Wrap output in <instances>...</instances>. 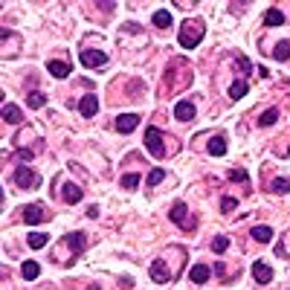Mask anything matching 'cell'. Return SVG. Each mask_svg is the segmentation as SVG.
<instances>
[{
  "instance_id": "1",
  "label": "cell",
  "mask_w": 290,
  "mask_h": 290,
  "mask_svg": "<svg viewBox=\"0 0 290 290\" xmlns=\"http://www.w3.org/2000/svg\"><path fill=\"white\" fill-rule=\"evenodd\" d=\"M12 174H15V183H18L21 189H38V186H41V177L35 174L32 168H26V165H18Z\"/></svg>"
},
{
  "instance_id": "2",
  "label": "cell",
  "mask_w": 290,
  "mask_h": 290,
  "mask_svg": "<svg viewBox=\"0 0 290 290\" xmlns=\"http://www.w3.org/2000/svg\"><path fill=\"white\" fill-rule=\"evenodd\" d=\"M168 215H171V221L180 226V229H186V232L194 229V218H189V209H186V203H183V200H177V203L171 206V212H168Z\"/></svg>"
},
{
  "instance_id": "3",
  "label": "cell",
  "mask_w": 290,
  "mask_h": 290,
  "mask_svg": "<svg viewBox=\"0 0 290 290\" xmlns=\"http://www.w3.org/2000/svg\"><path fill=\"white\" fill-rule=\"evenodd\" d=\"M145 148H148L154 157H165V154H168V151H165V145H162V133L157 128L145 131Z\"/></svg>"
},
{
  "instance_id": "4",
  "label": "cell",
  "mask_w": 290,
  "mask_h": 290,
  "mask_svg": "<svg viewBox=\"0 0 290 290\" xmlns=\"http://www.w3.org/2000/svg\"><path fill=\"white\" fill-rule=\"evenodd\" d=\"M81 64L93 67V70H102V67L107 64V55L102 50H81Z\"/></svg>"
},
{
  "instance_id": "5",
  "label": "cell",
  "mask_w": 290,
  "mask_h": 290,
  "mask_svg": "<svg viewBox=\"0 0 290 290\" xmlns=\"http://www.w3.org/2000/svg\"><path fill=\"white\" fill-rule=\"evenodd\" d=\"M200 32H203V29H200ZM200 32H194V24L189 21V24L183 26V32H180V47H186V50L197 47V44H200Z\"/></svg>"
},
{
  "instance_id": "6",
  "label": "cell",
  "mask_w": 290,
  "mask_h": 290,
  "mask_svg": "<svg viewBox=\"0 0 290 290\" xmlns=\"http://www.w3.org/2000/svg\"><path fill=\"white\" fill-rule=\"evenodd\" d=\"M148 273H151V279L157 282V285H165L168 279H171V273H168V267H165V261L157 258V261H151V267H148Z\"/></svg>"
},
{
  "instance_id": "7",
  "label": "cell",
  "mask_w": 290,
  "mask_h": 290,
  "mask_svg": "<svg viewBox=\"0 0 290 290\" xmlns=\"http://www.w3.org/2000/svg\"><path fill=\"white\" fill-rule=\"evenodd\" d=\"M253 276H256L258 285H270V282H273V267H270L267 261H256V264H253Z\"/></svg>"
},
{
  "instance_id": "8",
  "label": "cell",
  "mask_w": 290,
  "mask_h": 290,
  "mask_svg": "<svg viewBox=\"0 0 290 290\" xmlns=\"http://www.w3.org/2000/svg\"><path fill=\"white\" fill-rule=\"evenodd\" d=\"M44 221V206H38V203H29V206H24V224H41Z\"/></svg>"
},
{
  "instance_id": "9",
  "label": "cell",
  "mask_w": 290,
  "mask_h": 290,
  "mask_svg": "<svg viewBox=\"0 0 290 290\" xmlns=\"http://www.w3.org/2000/svg\"><path fill=\"white\" fill-rule=\"evenodd\" d=\"M194 113H197V107H194L192 102H177V105H174V119H180V122L194 119Z\"/></svg>"
},
{
  "instance_id": "10",
  "label": "cell",
  "mask_w": 290,
  "mask_h": 290,
  "mask_svg": "<svg viewBox=\"0 0 290 290\" xmlns=\"http://www.w3.org/2000/svg\"><path fill=\"white\" fill-rule=\"evenodd\" d=\"M136 125H139V116H136V113H122V116H116V131H119V133H131Z\"/></svg>"
},
{
  "instance_id": "11",
  "label": "cell",
  "mask_w": 290,
  "mask_h": 290,
  "mask_svg": "<svg viewBox=\"0 0 290 290\" xmlns=\"http://www.w3.org/2000/svg\"><path fill=\"white\" fill-rule=\"evenodd\" d=\"M84 241H87V238H84V232H70V235H64V244L70 247V253H73V256H79V253L84 250Z\"/></svg>"
},
{
  "instance_id": "12",
  "label": "cell",
  "mask_w": 290,
  "mask_h": 290,
  "mask_svg": "<svg viewBox=\"0 0 290 290\" xmlns=\"http://www.w3.org/2000/svg\"><path fill=\"white\" fill-rule=\"evenodd\" d=\"M79 110H81V116H87V119H90V116H96V113H99V99L93 96V93H87V96L79 102Z\"/></svg>"
},
{
  "instance_id": "13",
  "label": "cell",
  "mask_w": 290,
  "mask_h": 290,
  "mask_svg": "<svg viewBox=\"0 0 290 290\" xmlns=\"http://www.w3.org/2000/svg\"><path fill=\"white\" fill-rule=\"evenodd\" d=\"M206 151H209L212 157H224V154H226V139H224V136H212V139H209V145H206Z\"/></svg>"
},
{
  "instance_id": "14",
  "label": "cell",
  "mask_w": 290,
  "mask_h": 290,
  "mask_svg": "<svg viewBox=\"0 0 290 290\" xmlns=\"http://www.w3.org/2000/svg\"><path fill=\"white\" fill-rule=\"evenodd\" d=\"M3 119H6L9 125H18V122H24V113H21V107H15V105H3Z\"/></svg>"
},
{
  "instance_id": "15",
  "label": "cell",
  "mask_w": 290,
  "mask_h": 290,
  "mask_svg": "<svg viewBox=\"0 0 290 290\" xmlns=\"http://www.w3.org/2000/svg\"><path fill=\"white\" fill-rule=\"evenodd\" d=\"M61 197H64L67 203H79V200H81V189H79L76 183H64V186H61Z\"/></svg>"
},
{
  "instance_id": "16",
  "label": "cell",
  "mask_w": 290,
  "mask_h": 290,
  "mask_svg": "<svg viewBox=\"0 0 290 290\" xmlns=\"http://www.w3.org/2000/svg\"><path fill=\"white\" fill-rule=\"evenodd\" d=\"M47 70H50L55 79H67V76L73 73V67L67 64V61H50V64H47Z\"/></svg>"
},
{
  "instance_id": "17",
  "label": "cell",
  "mask_w": 290,
  "mask_h": 290,
  "mask_svg": "<svg viewBox=\"0 0 290 290\" xmlns=\"http://www.w3.org/2000/svg\"><path fill=\"white\" fill-rule=\"evenodd\" d=\"M189 279H192L194 285H203V282L209 279V267H206V264H194L192 270H189Z\"/></svg>"
},
{
  "instance_id": "18",
  "label": "cell",
  "mask_w": 290,
  "mask_h": 290,
  "mask_svg": "<svg viewBox=\"0 0 290 290\" xmlns=\"http://www.w3.org/2000/svg\"><path fill=\"white\" fill-rule=\"evenodd\" d=\"M38 273H41V264H38V261H24V267H21V276H24L26 282L38 279Z\"/></svg>"
},
{
  "instance_id": "19",
  "label": "cell",
  "mask_w": 290,
  "mask_h": 290,
  "mask_svg": "<svg viewBox=\"0 0 290 290\" xmlns=\"http://www.w3.org/2000/svg\"><path fill=\"white\" fill-rule=\"evenodd\" d=\"M273 58H279V61H288V58H290V38L279 41V44L273 47Z\"/></svg>"
},
{
  "instance_id": "20",
  "label": "cell",
  "mask_w": 290,
  "mask_h": 290,
  "mask_svg": "<svg viewBox=\"0 0 290 290\" xmlns=\"http://www.w3.org/2000/svg\"><path fill=\"white\" fill-rule=\"evenodd\" d=\"M270 192L288 194L290 192V177H273V180H270Z\"/></svg>"
},
{
  "instance_id": "21",
  "label": "cell",
  "mask_w": 290,
  "mask_h": 290,
  "mask_svg": "<svg viewBox=\"0 0 290 290\" xmlns=\"http://www.w3.org/2000/svg\"><path fill=\"white\" fill-rule=\"evenodd\" d=\"M264 24H267V26H282V24H285V12H279V9H267Z\"/></svg>"
},
{
  "instance_id": "22",
  "label": "cell",
  "mask_w": 290,
  "mask_h": 290,
  "mask_svg": "<svg viewBox=\"0 0 290 290\" xmlns=\"http://www.w3.org/2000/svg\"><path fill=\"white\" fill-rule=\"evenodd\" d=\"M26 244H29L32 250H41V247H47V244H50V235H44V232H32V235L26 238Z\"/></svg>"
},
{
  "instance_id": "23",
  "label": "cell",
  "mask_w": 290,
  "mask_h": 290,
  "mask_svg": "<svg viewBox=\"0 0 290 290\" xmlns=\"http://www.w3.org/2000/svg\"><path fill=\"white\" fill-rule=\"evenodd\" d=\"M276 119H279V110H276V107H270V110H264V113L258 116V125H261V128H267V125H276Z\"/></svg>"
},
{
  "instance_id": "24",
  "label": "cell",
  "mask_w": 290,
  "mask_h": 290,
  "mask_svg": "<svg viewBox=\"0 0 290 290\" xmlns=\"http://www.w3.org/2000/svg\"><path fill=\"white\" fill-rule=\"evenodd\" d=\"M226 177H229L232 183H244V186L250 183V174H247L244 168H229V171H226Z\"/></svg>"
},
{
  "instance_id": "25",
  "label": "cell",
  "mask_w": 290,
  "mask_h": 290,
  "mask_svg": "<svg viewBox=\"0 0 290 290\" xmlns=\"http://www.w3.org/2000/svg\"><path fill=\"white\" fill-rule=\"evenodd\" d=\"M154 26H157V29H165V26H171V12H165V9L154 12Z\"/></svg>"
},
{
  "instance_id": "26",
  "label": "cell",
  "mask_w": 290,
  "mask_h": 290,
  "mask_svg": "<svg viewBox=\"0 0 290 290\" xmlns=\"http://www.w3.org/2000/svg\"><path fill=\"white\" fill-rule=\"evenodd\" d=\"M250 235H253L256 241H264V244H267V241L273 238V229H270V226H253V232H250Z\"/></svg>"
},
{
  "instance_id": "27",
  "label": "cell",
  "mask_w": 290,
  "mask_h": 290,
  "mask_svg": "<svg viewBox=\"0 0 290 290\" xmlns=\"http://www.w3.org/2000/svg\"><path fill=\"white\" fill-rule=\"evenodd\" d=\"M247 90H250V87H247V81H232V87H229V99H241Z\"/></svg>"
},
{
  "instance_id": "28",
  "label": "cell",
  "mask_w": 290,
  "mask_h": 290,
  "mask_svg": "<svg viewBox=\"0 0 290 290\" xmlns=\"http://www.w3.org/2000/svg\"><path fill=\"white\" fill-rule=\"evenodd\" d=\"M226 247H229V238H226V235H215V238H212V250H215L218 256L226 253Z\"/></svg>"
},
{
  "instance_id": "29",
  "label": "cell",
  "mask_w": 290,
  "mask_h": 290,
  "mask_svg": "<svg viewBox=\"0 0 290 290\" xmlns=\"http://www.w3.org/2000/svg\"><path fill=\"white\" fill-rule=\"evenodd\" d=\"M162 180H165V171H162V168H151V174L145 177L148 186H157V183H162Z\"/></svg>"
},
{
  "instance_id": "30",
  "label": "cell",
  "mask_w": 290,
  "mask_h": 290,
  "mask_svg": "<svg viewBox=\"0 0 290 290\" xmlns=\"http://www.w3.org/2000/svg\"><path fill=\"white\" fill-rule=\"evenodd\" d=\"M122 189H136L139 186V174H122Z\"/></svg>"
},
{
  "instance_id": "31",
  "label": "cell",
  "mask_w": 290,
  "mask_h": 290,
  "mask_svg": "<svg viewBox=\"0 0 290 290\" xmlns=\"http://www.w3.org/2000/svg\"><path fill=\"white\" fill-rule=\"evenodd\" d=\"M44 102H47V96H44V93H29V96H26V105H29V107H41V105H44Z\"/></svg>"
},
{
  "instance_id": "32",
  "label": "cell",
  "mask_w": 290,
  "mask_h": 290,
  "mask_svg": "<svg viewBox=\"0 0 290 290\" xmlns=\"http://www.w3.org/2000/svg\"><path fill=\"white\" fill-rule=\"evenodd\" d=\"M235 206H238V197H224L221 200V212H232Z\"/></svg>"
},
{
  "instance_id": "33",
  "label": "cell",
  "mask_w": 290,
  "mask_h": 290,
  "mask_svg": "<svg viewBox=\"0 0 290 290\" xmlns=\"http://www.w3.org/2000/svg\"><path fill=\"white\" fill-rule=\"evenodd\" d=\"M235 67H238V70H244V76H247V73L253 70V64H250L247 58H238V61H235Z\"/></svg>"
},
{
  "instance_id": "34",
  "label": "cell",
  "mask_w": 290,
  "mask_h": 290,
  "mask_svg": "<svg viewBox=\"0 0 290 290\" xmlns=\"http://www.w3.org/2000/svg\"><path fill=\"white\" fill-rule=\"evenodd\" d=\"M87 218H99V206H90V209H87Z\"/></svg>"
},
{
  "instance_id": "35",
  "label": "cell",
  "mask_w": 290,
  "mask_h": 290,
  "mask_svg": "<svg viewBox=\"0 0 290 290\" xmlns=\"http://www.w3.org/2000/svg\"><path fill=\"white\" fill-rule=\"evenodd\" d=\"M288 157H290V151H288Z\"/></svg>"
}]
</instances>
